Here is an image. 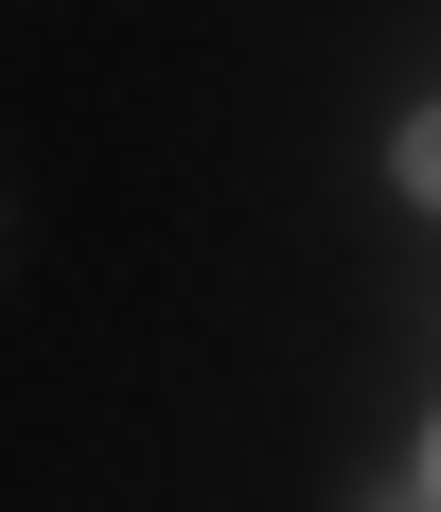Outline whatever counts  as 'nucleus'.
<instances>
[{
    "label": "nucleus",
    "instance_id": "obj_1",
    "mask_svg": "<svg viewBox=\"0 0 441 512\" xmlns=\"http://www.w3.org/2000/svg\"><path fill=\"white\" fill-rule=\"evenodd\" d=\"M389 195H406V212H441V89L389 124Z\"/></svg>",
    "mask_w": 441,
    "mask_h": 512
},
{
    "label": "nucleus",
    "instance_id": "obj_2",
    "mask_svg": "<svg viewBox=\"0 0 441 512\" xmlns=\"http://www.w3.org/2000/svg\"><path fill=\"white\" fill-rule=\"evenodd\" d=\"M406 495H424V512H441V407H424V460H406Z\"/></svg>",
    "mask_w": 441,
    "mask_h": 512
}]
</instances>
